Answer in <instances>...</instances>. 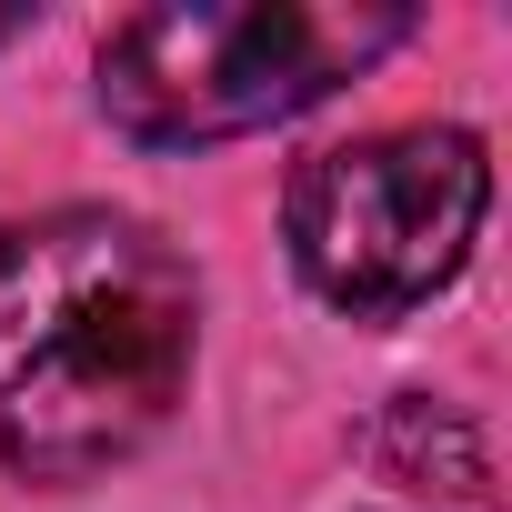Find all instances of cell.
I'll list each match as a JSON object with an SVG mask.
<instances>
[{"label": "cell", "mask_w": 512, "mask_h": 512, "mask_svg": "<svg viewBox=\"0 0 512 512\" xmlns=\"http://www.w3.org/2000/svg\"><path fill=\"white\" fill-rule=\"evenodd\" d=\"M201 282L131 211L0 221V462L91 482L131 462L191 392Z\"/></svg>", "instance_id": "6da1fadb"}, {"label": "cell", "mask_w": 512, "mask_h": 512, "mask_svg": "<svg viewBox=\"0 0 512 512\" xmlns=\"http://www.w3.org/2000/svg\"><path fill=\"white\" fill-rule=\"evenodd\" d=\"M402 31V0H161L101 41V111L141 151H211L332 101Z\"/></svg>", "instance_id": "7a4b0ae2"}, {"label": "cell", "mask_w": 512, "mask_h": 512, "mask_svg": "<svg viewBox=\"0 0 512 512\" xmlns=\"http://www.w3.org/2000/svg\"><path fill=\"white\" fill-rule=\"evenodd\" d=\"M482 211H492L482 141L462 121H402V131L312 151L282 201V231H292L302 282L332 312L402 322L472 262Z\"/></svg>", "instance_id": "3957f363"}, {"label": "cell", "mask_w": 512, "mask_h": 512, "mask_svg": "<svg viewBox=\"0 0 512 512\" xmlns=\"http://www.w3.org/2000/svg\"><path fill=\"white\" fill-rule=\"evenodd\" d=\"M432 452H452L442 492H452V502H482V442L462 432V412H442V402H392V422H382V462H392L402 482H432Z\"/></svg>", "instance_id": "277c9868"}, {"label": "cell", "mask_w": 512, "mask_h": 512, "mask_svg": "<svg viewBox=\"0 0 512 512\" xmlns=\"http://www.w3.org/2000/svg\"><path fill=\"white\" fill-rule=\"evenodd\" d=\"M11 31H31V11H0V41H11Z\"/></svg>", "instance_id": "5b68a950"}]
</instances>
